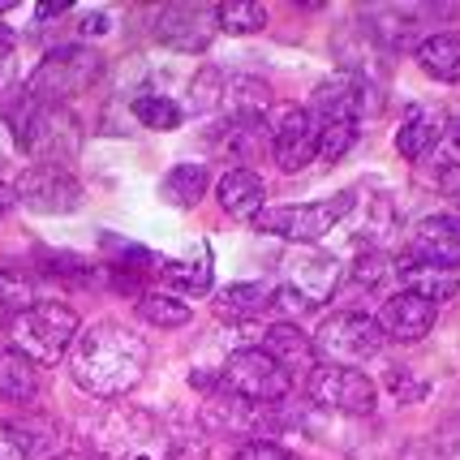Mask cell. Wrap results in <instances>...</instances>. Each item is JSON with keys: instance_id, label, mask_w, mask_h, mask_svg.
<instances>
[{"instance_id": "cell-6", "label": "cell", "mask_w": 460, "mask_h": 460, "mask_svg": "<svg viewBox=\"0 0 460 460\" xmlns=\"http://www.w3.org/2000/svg\"><path fill=\"white\" fill-rule=\"evenodd\" d=\"M310 341H314V358H323V366H361L379 353L387 336H383L379 319L344 310V314L323 319Z\"/></svg>"}, {"instance_id": "cell-1", "label": "cell", "mask_w": 460, "mask_h": 460, "mask_svg": "<svg viewBox=\"0 0 460 460\" xmlns=\"http://www.w3.org/2000/svg\"><path fill=\"white\" fill-rule=\"evenodd\" d=\"M151 349L134 327H125L117 319L91 323L82 332L74 349H69V375L82 392L100 396V401H117L125 392H134L146 375Z\"/></svg>"}, {"instance_id": "cell-29", "label": "cell", "mask_w": 460, "mask_h": 460, "mask_svg": "<svg viewBox=\"0 0 460 460\" xmlns=\"http://www.w3.org/2000/svg\"><path fill=\"white\" fill-rule=\"evenodd\" d=\"M358 142V120H319V168H332L336 160H344Z\"/></svg>"}, {"instance_id": "cell-36", "label": "cell", "mask_w": 460, "mask_h": 460, "mask_svg": "<svg viewBox=\"0 0 460 460\" xmlns=\"http://www.w3.org/2000/svg\"><path fill=\"white\" fill-rule=\"evenodd\" d=\"M387 271H392V262L383 259V254H361L358 259V267H353V276H358V284H379V280H387Z\"/></svg>"}, {"instance_id": "cell-33", "label": "cell", "mask_w": 460, "mask_h": 460, "mask_svg": "<svg viewBox=\"0 0 460 460\" xmlns=\"http://www.w3.org/2000/svg\"><path fill=\"white\" fill-rule=\"evenodd\" d=\"M164 443H168V456H172V460H202V456H207V435H202L199 426L168 430V435H164Z\"/></svg>"}, {"instance_id": "cell-21", "label": "cell", "mask_w": 460, "mask_h": 460, "mask_svg": "<svg viewBox=\"0 0 460 460\" xmlns=\"http://www.w3.org/2000/svg\"><path fill=\"white\" fill-rule=\"evenodd\" d=\"M40 396V366L22 358L18 349H0V401L35 404Z\"/></svg>"}, {"instance_id": "cell-41", "label": "cell", "mask_w": 460, "mask_h": 460, "mask_svg": "<svg viewBox=\"0 0 460 460\" xmlns=\"http://www.w3.org/2000/svg\"><path fill=\"white\" fill-rule=\"evenodd\" d=\"M57 460H103V456H95V452H65V456H57Z\"/></svg>"}, {"instance_id": "cell-37", "label": "cell", "mask_w": 460, "mask_h": 460, "mask_svg": "<svg viewBox=\"0 0 460 460\" xmlns=\"http://www.w3.org/2000/svg\"><path fill=\"white\" fill-rule=\"evenodd\" d=\"M0 460H26V452H22V443H18V430L9 421H0Z\"/></svg>"}, {"instance_id": "cell-43", "label": "cell", "mask_w": 460, "mask_h": 460, "mask_svg": "<svg viewBox=\"0 0 460 460\" xmlns=\"http://www.w3.org/2000/svg\"><path fill=\"white\" fill-rule=\"evenodd\" d=\"M134 460H151V456H134Z\"/></svg>"}, {"instance_id": "cell-27", "label": "cell", "mask_w": 460, "mask_h": 460, "mask_svg": "<svg viewBox=\"0 0 460 460\" xmlns=\"http://www.w3.org/2000/svg\"><path fill=\"white\" fill-rule=\"evenodd\" d=\"M216 26L224 35H254L267 26V9L259 0H224L216 4Z\"/></svg>"}, {"instance_id": "cell-2", "label": "cell", "mask_w": 460, "mask_h": 460, "mask_svg": "<svg viewBox=\"0 0 460 460\" xmlns=\"http://www.w3.org/2000/svg\"><path fill=\"white\" fill-rule=\"evenodd\" d=\"M4 120L13 125L18 146L35 164H57V168H65V164L78 155L82 125L69 108H40V103H31L18 91L13 108H4Z\"/></svg>"}, {"instance_id": "cell-32", "label": "cell", "mask_w": 460, "mask_h": 460, "mask_svg": "<svg viewBox=\"0 0 460 460\" xmlns=\"http://www.w3.org/2000/svg\"><path fill=\"white\" fill-rule=\"evenodd\" d=\"M426 160H430V168H435L439 177L456 172V168H460V120L447 117V125H443L439 142H435V151H430Z\"/></svg>"}, {"instance_id": "cell-26", "label": "cell", "mask_w": 460, "mask_h": 460, "mask_svg": "<svg viewBox=\"0 0 460 460\" xmlns=\"http://www.w3.org/2000/svg\"><path fill=\"white\" fill-rule=\"evenodd\" d=\"M138 319L151 323V327L172 332V327H185V323L194 319V310H190L181 297H172V293H142L138 297Z\"/></svg>"}, {"instance_id": "cell-38", "label": "cell", "mask_w": 460, "mask_h": 460, "mask_svg": "<svg viewBox=\"0 0 460 460\" xmlns=\"http://www.w3.org/2000/svg\"><path fill=\"white\" fill-rule=\"evenodd\" d=\"M9 74H13V40H9V31L0 26V91H4Z\"/></svg>"}, {"instance_id": "cell-4", "label": "cell", "mask_w": 460, "mask_h": 460, "mask_svg": "<svg viewBox=\"0 0 460 460\" xmlns=\"http://www.w3.org/2000/svg\"><path fill=\"white\" fill-rule=\"evenodd\" d=\"M9 336L22 358H31L35 366H52L78 341V314L65 301H31L13 314Z\"/></svg>"}, {"instance_id": "cell-18", "label": "cell", "mask_w": 460, "mask_h": 460, "mask_svg": "<svg viewBox=\"0 0 460 460\" xmlns=\"http://www.w3.org/2000/svg\"><path fill=\"white\" fill-rule=\"evenodd\" d=\"M262 349L276 358L288 379H297V375H310L319 358H314V341L310 336H301L293 323H276V327H267V336H262Z\"/></svg>"}, {"instance_id": "cell-9", "label": "cell", "mask_w": 460, "mask_h": 460, "mask_svg": "<svg viewBox=\"0 0 460 460\" xmlns=\"http://www.w3.org/2000/svg\"><path fill=\"white\" fill-rule=\"evenodd\" d=\"M305 392L314 404L344 413V418H366L375 409V383L353 366H314L305 375Z\"/></svg>"}, {"instance_id": "cell-16", "label": "cell", "mask_w": 460, "mask_h": 460, "mask_svg": "<svg viewBox=\"0 0 460 460\" xmlns=\"http://www.w3.org/2000/svg\"><path fill=\"white\" fill-rule=\"evenodd\" d=\"M409 254L435 262V267L456 271L460 267V220L456 216H426V220L413 228V245H409Z\"/></svg>"}, {"instance_id": "cell-10", "label": "cell", "mask_w": 460, "mask_h": 460, "mask_svg": "<svg viewBox=\"0 0 460 460\" xmlns=\"http://www.w3.org/2000/svg\"><path fill=\"white\" fill-rule=\"evenodd\" d=\"M267 138H271V155L280 164V172H301L319 155V120L301 103H284L267 129Z\"/></svg>"}, {"instance_id": "cell-13", "label": "cell", "mask_w": 460, "mask_h": 460, "mask_svg": "<svg viewBox=\"0 0 460 460\" xmlns=\"http://www.w3.org/2000/svg\"><path fill=\"white\" fill-rule=\"evenodd\" d=\"M435 310H439V305H430V301L418 297V293H396V297L383 301L379 327H383V336H387V341L418 344L421 336H430V327H435Z\"/></svg>"}, {"instance_id": "cell-28", "label": "cell", "mask_w": 460, "mask_h": 460, "mask_svg": "<svg viewBox=\"0 0 460 460\" xmlns=\"http://www.w3.org/2000/svg\"><path fill=\"white\" fill-rule=\"evenodd\" d=\"M262 138H267V129L259 117H233V125L224 129V151L237 164H250L262 151Z\"/></svg>"}, {"instance_id": "cell-22", "label": "cell", "mask_w": 460, "mask_h": 460, "mask_svg": "<svg viewBox=\"0 0 460 460\" xmlns=\"http://www.w3.org/2000/svg\"><path fill=\"white\" fill-rule=\"evenodd\" d=\"M413 57H418L421 74H430L435 82H460V31L426 35Z\"/></svg>"}, {"instance_id": "cell-25", "label": "cell", "mask_w": 460, "mask_h": 460, "mask_svg": "<svg viewBox=\"0 0 460 460\" xmlns=\"http://www.w3.org/2000/svg\"><path fill=\"white\" fill-rule=\"evenodd\" d=\"M160 276L172 284V288H181V293H207V288H211V250H207V245H199V259H194V262L164 259L160 262Z\"/></svg>"}, {"instance_id": "cell-40", "label": "cell", "mask_w": 460, "mask_h": 460, "mask_svg": "<svg viewBox=\"0 0 460 460\" xmlns=\"http://www.w3.org/2000/svg\"><path fill=\"white\" fill-rule=\"evenodd\" d=\"M443 194L452 199V207H456V220H460V168H456V172H447V177H443Z\"/></svg>"}, {"instance_id": "cell-17", "label": "cell", "mask_w": 460, "mask_h": 460, "mask_svg": "<svg viewBox=\"0 0 460 460\" xmlns=\"http://www.w3.org/2000/svg\"><path fill=\"white\" fill-rule=\"evenodd\" d=\"M396 276H401L404 293H418V297H426L430 305H443V301H452L460 293V276H456V271L435 267V262L418 259V254H404V259L396 262Z\"/></svg>"}, {"instance_id": "cell-23", "label": "cell", "mask_w": 460, "mask_h": 460, "mask_svg": "<svg viewBox=\"0 0 460 460\" xmlns=\"http://www.w3.org/2000/svg\"><path fill=\"white\" fill-rule=\"evenodd\" d=\"M207 185H211V172L202 164H177L160 181V199L168 207H194L199 199H207Z\"/></svg>"}, {"instance_id": "cell-35", "label": "cell", "mask_w": 460, "mask_h": 460, "mask_svg": "<svg viewBox=\"0 0 460 460\" xmlns=\"http://www.w3.org/2000/svg\"><path fill=\"white\" fill-rule=\"evenodd\" d=\"M233 460H301L297 452H288L284 443H271V439H245L237 447Z\"/></svg>"}, {"instance_id": "cell-19", "label": "cell", "mask_w": 460, "mask_h": 460, "mask_svg": "<svg viewBox=\"0 0 460 460\" xmlns=\"http://www.w3.org/2000/svg\"><path fill=\"white\" fill-rule=\"evenodd\" d=\"M216 199H220V207L233 220H254L262 211V202H267V185H262V177L254 168H233V172L220 177Z\"/></svg>"}, {"instance_id": "cell-3", "label": "cell", "mask_w": 460, "mask_h": 460, "mask_svg": "<svg viewBox=\"0 0 460 460\" xmlns=\"http://www.w3.org/2000/svg\"><path fill=\"white\" fill-rule=\"evenodd\" d=\"M100 69H103V57L95 48H86V43H60V48H52L35 65V74L26 78L22 95L31 103H40V108H65L74 95H82L91 82L100 78Z\"/></svg>"}, {"instance_id": "cell-11", "label": "cell", "mask_w": 460, "mask_h": 460, "mask_svg": "<svg viewBox=\"0 0 460 460\" xmlns=\"http://www.w3.org/2000/svg\"><path fill=\"white\" fill-rule=\"evenodd\" d=\"M155 40L185 57L207 52L216 40V4H164L155 18Z\"/></svg>"}, {"instance_id": "cell-24", "label": "cell", "mask_w": 460, "mask_h": 460, "mask_svg": "<svg viewBox=\"0 0 460 460\" xmlns=\"http://www.w3.org/2000/svg\"><path fill=\"white\" fill-rule=\"evenodd\" d=\"M267 305H271V301H267V288H262V284H228V288L216 293V314L228 323L259 319Z\"/></svg>"}, {"instance_id": "cell-15", "label": "cell", "mask_w": 460, "mask_h": 460, "mask_svg": "<svg viewBox=\"0 0 460 460\" xmlns=\"http://www.w3.org/2000/svg\"><path fill=\"white\" fill-rule=\"evenodd\" d=\"M336 284H341V262L332 259V254L305 250V254H297V259L288 262V288H293L305 305L327 301L336 293Z\"/></svg>"}, {"instance_id": "cell-42", "label": "cell", "mask_w": 460, "mask_h": 460, "mask_svg": "<svg viewBox=\"0 0 460 460\" xmlns=\"http://www.w3.org/2000/svg\"><path fill=\"white\" fill-rule=\"evenodd\" d=\"M9 194H13V190H4V185H0V216H4V202H9Z\"/></svg>"}, {"instance_id": "cell-31", "label": "cell", "mask_w": 460, "mask_h": 460, "mask_svg": "<svg viewBox=\"0 0 460 460\" xmlns=\"http://www.w3.org/2000/svg\"><path fill=\"white\" fill-rule=\"evenodd\" d=\"M134 117H138L146 129H177L181 103L168 100V95H138V100H134Z\"/></svg>"}, {"instance_id": "cell-34", "label": "cell", "mask_w": 460, "mask_h": 460, "mask_svg": "<svg viewBox=\"0 0 460 460\" xmlns=\"http://www.w3.org/2000/svg\"><path fill=\"white\" fill-rule=\"evenodd\" d=\"M190 95H194V112H216L224 103V74L220 69H202L194 86H190Z\"/></svg>"}, {"instance_id": "cell-12", "label": "cell", "mask_w": 460, "mask_h": 460, "mask_svg": "<svg viewBox=\"0 0 460 460\" xmlns=\"http://www.w3.org/2000/svg\"><path fill=\"white\" fill-rule=\"evenodd\" d=\"M370 95L375 86L361 82L358 74H332L327 82H319L314 100H310V117L314 120H358L366 108H370Z\"/></svg>"}, {"instance_id": "cell-7", "label": "cell", "mask_w": 460, "mask_h": 460, "mask_svg": "<svg viewBox=\"0 0 460 460\" xmlns=\"http://www.w3.org/2000/svg\"><path fill=\"white\" fill-rule=\"evenodd\" d=\"M220 387L228 396L250 401V404H280L288 396L293 379L276 366V358L267 349H237L233 358L224 361Z\"/></svg>"}, {"instance_id": "cell-30", "label": "cell", "mask_w": 460, "mask_h": 460, "mask_svg": "<svg viewBox=\"0 0 460 460\" xmlns=\"http://www.w3.org/2000/svg\"><path fill=\"white\" fill-rule=\"evenodd\" d=\"M13 430H18V443L26 456H52L57 452V426L48 418H22V421H9Z\"/></svg>"}, {"instance_id": "cell-39", "label": "cell", "mask_w": 460, "mask_h": 460, "mask_svg": "<svg viewBox=\"0 0 460 460\" xmlns=\"http://www.w3.org/2000/svg\"><path fill=\"white\" fill-rule=\"evenodd\" d=\"M112 22H108V13H100V9H91V13H82V35H103Z\"/></svg>"}, {"instance_id": "cell-5", "label": "cell", "mask_w": 460, "mask_h": 460, "mask_svg": "<svg viewBox=\"0 0 460 460\" xmlns=\"http://www.w3.org/2000/svg\"><path fill=\"white\" fill-rule=\"evenodd\" d=\"M353 194H336V199L323 202H297V207H262L254 216V228L259 233H271V237L297 241V245H310V241H323L336 224L353 211Z\"/></svg>"}, {"instance_id": "cell-20", "label": "cell", "mask_w": 460, "mask_h": 460, "mask_svg": "<svg viewBox=\"0 0 460 460\" xmlns=\"http://www.w3.org/2000/svg\"><path fill=\"white\" fill-rule=\"evenodd\" d=\"M443 125H447V117H443L439 108H413V112L404 117V125L396 129V151L413 164L426 160V155L435 151V142H439Z\"/></svg>"}, {"instance_id": "cell-14", "label": "cell", "mask_w": 460, "mask_h": 460, "mask_svg": "<svg viewBox=\"0 0 460 460\" xmlns=\"http://www.w3.org/2000/svg\"><path fill=\"white\" fill-rule=\"evenodd\" d=\"M91 435H95V447H100L103 456H142L138 447L151 439V418H142V413H129V409H112L108 418H100L91 426Z\"/></svg>"}, {"instance_id": "cell-8", "label": "cell", "mask_w": 460, "mask_h": 460, "mask_svg": "<svg viewBox=\"0 0 460 460\" xmlns=\"http://www.w3.org/2000/svg\"><path fill=\"white\" fill-rule=\"evenodd\" d=\"M13 199L35 216H69L82 207V181L57 164H31L13 181Z\"/></svg>"}]
</instances>
